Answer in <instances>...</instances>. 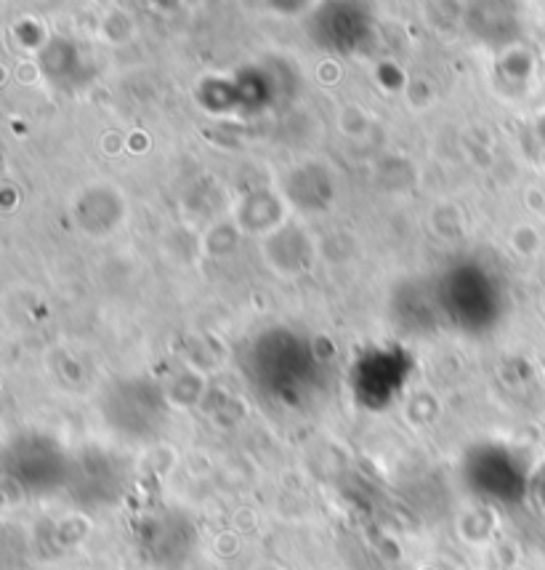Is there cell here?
I'll return each instance as SVG.
<instances>
[{"label":"cell","instance_id":"6da1fadb","mask_svg":"<svg viewBox=\"0 0 545 570\" xmlns=\"http://www.w3.org/2000/svg\"><path fill=\"white\" fill-rule=\"evenodd\" d=\"M136 544L141 558L160 570H176L195 549V525L179 509H155L136 525Z\"/></svg>","mask_w":545,"mask_h":570}]
</instances>
